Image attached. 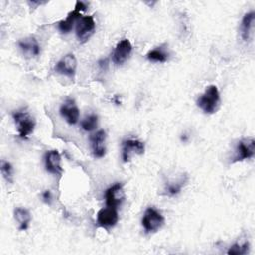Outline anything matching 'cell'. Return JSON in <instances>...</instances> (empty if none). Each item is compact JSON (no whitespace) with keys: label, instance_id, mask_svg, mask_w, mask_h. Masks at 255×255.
<instances>
[{"label":"cell","instance_id":"cell-1","mask_svg":"<svg viewBox=\"0 0 255 255\" xmlns=\"http://www.w3.org/2000/svg\"><path fill=\"white\" fill-rule=\"evenodd\" d=\"M219 102L220 95L217 87L215 85H210L206 87L204 93L199 96L196 104L205 114H213L216 112Z\"/></svg>","mask_w":255,"mask_h":255},{"label":"cell","instance_id":"cell-2","mask_svg":"<svg viewBox=\"0 0 255 255\" xmlns=\"http://www.w3.org/2000/svg\"><path fill=\"white\" fill-rule=\"evenodd\" d=\"M12 118L21 138H26L34 131V128L36 127V121L29 112L15 111L12 114Z\"/></svg>","mask_w":255,"mask_h":255},{"label":"cell","instance_id":"cell-3","mask_svg":"<svg viewBox=\"0 0 255 255\" xmlns=\"http://www.w3.org/2000/svg\"><path fill=\"white\" fill-rule=\"evenodd\" d=\"M164 223L163 215L154 207L145 209L141 218V224L146 233H154L161 228Z\"/></svg>","mask_w":255,"mask_h":255},{"label":"cell","instance_id":"cell-4","mask_svg":"<svg viewBox=\"0 0 255 255\" xmlns=\"http://www.w3.org/2000/svg\"><path fill=\"white\" fill-rule=\"evenodd\" d=\"M96 23L93 16H81L76 22V36L81 43H86L94 34Z\"/></svg>","mask_w":255,"mask_h":255},{"label":"cell","instance_id":"cell-5","mask_svg":"<svg viewBox=\"0 0 255 255\" xmlns=\"http://www.w3.org/2000/svg\"><path fill=\"white\" fill-rule=\"evenodd\" d=\"M86 9H87V4L85 2L77 1L76 4H75L74 10L72 12H70L64 20H61L58 23L59 31L63 34L70 33L72 31L73 27H74V24H76L78 19L82 16L81 12L85 11Z\"/></svg>","mask_w":255,"mask_h":255},{"label":"cell","instance_id":"cell-6","mask_svg":"<svg viewBox=\"0 0 255 255\" xmlns=\"http://www.w3.org/2000/svg\"><path fill=\"white\" fill-rule=\"evenodd\" d=\"M55 72L74 80L77 70V59L74 54L69 53L58 61L54 67Z\"/></svg>","mask_w":255,"mask_h":255},{"label":"cell","instance_id":"cell-7","mask_svg":"<svg viewBox=\"0 0 255 255\" xmlns=\"http://www.w3.org/2000/svg\"><path fill=\"white\" fill-rule=\"evenodd\" d=\"M255 153V140L253 137H245L238 141L232 162H238L252 158Z\"/></svg>","mask_w":255,"mask_h":255},{"label":"cell","instance_id":"cell-8","mask_svg":"<svg viewBox=\"0 0 255 255\" xmlns=\"http://www.w3.org/2000/svg\"><path fill=\"white\" fill-rule=\"evenodd\" d=\"M145 145L138 139L128 138L122 143V159L124 162H128L132 154L141 155L144 153Z\"/></svg>","mask_w":255,"mask_h":255},{"label":"cell","instance_id":"cell-9","mask_svg":"<svg viewBox=\"0 0 255 255\" xmlns=\"http://www.w3.org/2000/svg\"><path fill=\"white\" fill-rule=\"evenodd\" d=\"M131 51H132V46H131L130 41L128 39L121 40L117 44V46L115 47V49L112 53L113 63L117 66L123 65L129 57Z\"/></svg>","mask_w":255,"mask_h":255},{"label":"cell","instance_id":"cell-10","mask_svg":"<svg viewBox=\"0 0 255 255\" xmlns=\"http://www.w3.org/2000/svg\"><path fill=\"white\" fill-rule=\"evenodd\" d=\"M124 185L122 182H116L111 185L105 192L107 206L118 208L125 199V193L123 189Z\"/></svg>","mask_w":255,"mask_h":255},{"label":"cell","instance_id":"cell-11","mask_svg":"<svg viewBox=\"0 0 255 255\" xmlns=\"http://www.w3.org/2000/svg\"><path fill=\"white\" fill-rule=\"evenodd\" d=\"M119 220V214L116 207L107 206L101 208L97 213V223L104 228H110L117 224Z\"/></svg>","mask_w":255,"mask_h":255},{"label":"cell","instance_id":"cell-12","mask_svg":"<svg viewBox=\"0 0 255 255\" xmlns=\"http://www.w3.org/2000/svg\"><path fill=\"white\" fill-rule=\"evenodd\" d=\"M60 114L69 125H76L79 121L80 112L74 99H66L60 107Z\"/></svg>","mask_w":255,"mask_h":255},{"label":"cell","instance_id":"cell-13","mask_svg":"<svg viewBox=\"0 0 255 255\" xmlns=\"http://www.w3.org/2000/svg\"><path fill=\"white\" fill-rule=\"evenodd\" d=\"M106 138L107 133L104 129H100L90 136L92 152L95 157L101 158L106 154Z\"/></svg>","mask_w":255,"mask_h":255},{"label":"cell","instance_id":"cell-14","mask_svg":"<svg viewBox=\"0 0 255 255\" xmlns=\"http://www.w3.org/2000/svg\"><path fill=\"white\" fill-rule=\"evenodd\" d=\"M45 167L49 173L60 175L63 172L61 165V155L57 149L49 150L45 154Z\"/></svg>","mask_w":255,"mask_h":255},{"label":"cell","instance_id":"cell-15","mask_svg":"<svg viewBox=\"0 0 255 255\" xmlns=\"http://www.w3.org/2000/svg\"><path fill=\"white\" fill-rule=\"evenodd\" d=\"M18 46L22 51L23 55L28 58L39 56L41 52L40 45L34 37H27L25 39H21L18 42Z\"/></svg>","mask_w":255,"mask_h":255},{"label":"cell","instance_id":"cell-16","mask_svg":"<svg viewBox=\"0 0 255 255\" xmlns=\"http://www.w3.org/2000/svg\"><path fill=\"white\" fill-rule=\"evenodd\" d=\"M254 21H255L254 11H250L243 16L241 25H240V32H241V37L244 41H247L251 38L253 34Z\"/></svg>","mask_w":255,"mask_h":255},{"label":"cell","instance_id":"cell-17","mask_svg":"<svg viewBox=\"0 0 255 255\" xmlns=\"http://www.w3.org/2000/svg\"><path fill=\"white\" fill-rule=\"evenodd\" d=\"M14 218L19 224V230H26L31 222L32 216L28 209L24 207H17L14 209Z\"/></svg>","mask_w":255,"mask_h":255},{"label":"cell","instance_id":"cell-18","mask_svg":"<svg viewBox=\"0 0 255 255\" xmlns=\"http://www.w3.org/2000/svg\"><path fill=\"white\" fill-rule=\"evenodd\" d=\"M168 56H169L168 52L162 46L156 47V48L150 50L146 54V58H147L148 61H150V62H157V63H164V62H166L167 59H168Z\"/></svg>","mask_w":255,"mask_h":255},{"label":"cell","instance_id":"cell-19","mask_svg":"<svg viewBox=\"0 0 255 255\" xmlns=\"http://www.w3.org/2000/svg\"><path fill=\"white\" fill-rule=\"evenodd\" d=\"M98 127V116L96 114H90L86 116L81 122V128L86 131H92Z\"/></svg>","mask_w":255,"mask_h":255},{"label":"cell","instance_id":"cell-20","mask_svg":"<svg viewBox=\"0 0 255 255\" xmlns=\"http://www.w3.org/2000/svg\"><path fill=\"white\" fill-rule=\"evenodd\" d=\"M249 251V242L243 241V242H236L233 245H231L227 251V254L229 255H245Z\"/></svg>","mask_w":255,"mask_h":255},{"label":"cell","instance_id":"cell-21","mask_svg":"<svg viewBox=\"0 0 255 255\" xmlns=\"http://www.w3.org/2000/svg\"><path fill=\"white\" fill-rule=\"evenodd\" d=\"M186 182V179H183L181 178L180 180H176V181H170V182H167L166 183V187H165V191L168 195L170 196H174L176 194H178L182 187L184 186Z\"/></svg>","mask_w":255,"mask_h":255},{"label":"cell","instance_id":"cell-22","mask_svg":"<svg viewBox=\"0 0 255 255\" xmlns=\"http://www.w3.org/2000/svg\"><path fill=\"white\" fill-rule=\"evenodd\" d=\"M0 170H1V173L4 177V179L7 182H12L13 181V167H12V164L9 161L1 160Z\"/></svg>","mask_w":255,"mask_h":255},{"label":"cell","instance_id":"cell-23","mask_svg":"<svg viewBox=\"0 0 255 255\" xmlns=\"http://www.w3.org/2000/svg\"><path fill=\"white\" fill-rule=\"evenodd\" d=\"M42 198H43V201L47 204H51V201H52V198H53V195H52V192L51 190L47 189L45 191L42 192Z\"/></svg>","mask_w":255,"mask_h":255},{"label":"cell","instance_id":"cell-24","mask_svg":"<svg viewBox=\"0 0 255 255\" xmlns=\"http://www.w3.org/2000/svg\"><path fill=\"white\" fill-rule=\"evenodd\" d=\"M180 138H181V140H182V141H183V142H186V141H187V140H188V137H187V135H186V134H185V133H184V134H182V135H181V137H180Z\"/></svg>","mask_w":255,"mask_h":255}]
</instances>
